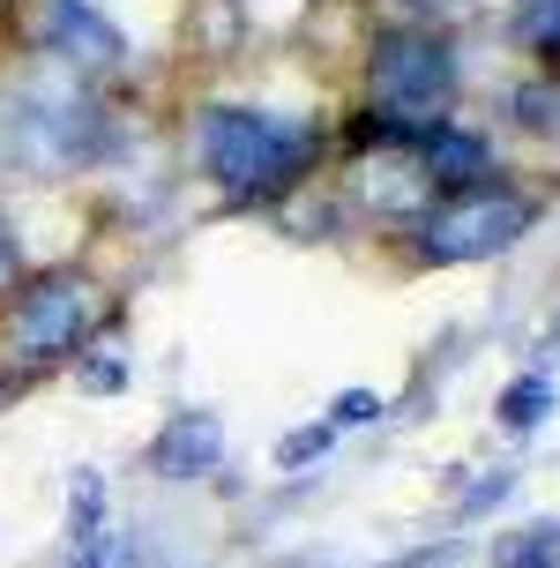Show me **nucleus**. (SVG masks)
<instances>
[{"mask_svg": "<svg viewBox=\"0 0 560 568\" xmlns=\"http://www.w3.org/2000/svg\"><path fill=\"white\" fill-rule=\"evenodd\" d=\"M314 158V128H292L277 113H247V105H217L202 113V165L217 172L232 195H277L292 187Z\"/></svg>", "mask_w": 560, "mask_h": 568, "instance_id": "1", "label": "nucleus"}, {"mask_svg": "<svg viewBox=\"0 0 560 568\" xmlns=\"http://www.w3.org/2000/svg\"><path fill=\"white\" fill-rule=\"evenodd\" d=\"M531 232V202L516 187H464V195H441L434 210H419V255L426 262H478L501 255Z\"/></svg>", "mask_w": 560, "mask_h": 568, "instance_id": "2", "label": "nucleus"}, {"mask_svg": "<svg viewBox=\"0 0 560 568\" xmlns=\"http://www.w3.org/2000/svg\"><path fill=\"white\" fill-rule=\"evenodd\" d=\"M374 98H381V113L411 120V128H434V113L456 98V53L441 38H426V30L381 38L374 45Z\"/></svg>", "mask_w": 560, "mask_h": 568, "instance_id": "3", "label": "nucleus"}, {"mask_svg": "<svg viewBox=\"0 0 560 568\" xmlns=\"http://www.w3.org/2000/svg\"><path fill=\"white\" fill-rule=\"evenodd\" d=\"M98 284L75 277V270H53V277H38L16 300V322H8V352H23V359H68L75 344L98 329Z\"/></svg>", "mask_w": 560, "mask_h": 568, "instance_id": "4", "label": "nucleus"}, {"mask_svg": "<svg viewBox=\"0 0 560 568\" xmlns=\"http://www.w3.org/2000/svg\"><path fill=\"white\" fill-rule=\"evenodd\" d=\"M217 456H224V426L210 412H180L150 442V471L157 479H202V471H217Z\"/></svg>", "mask_w": 560, "mask_h": 568, "instance_id": "5", "label": "nucleus"}, {"mask_svg": "<svg viewBox=\"0 0 560 568\" xmlns=\"http://www.w3.org/2000/svg\"><path fill=\"white\" fill-rule=\"evenodd\" d=\"M38 38L53 45V53H68V60H120V30L90 8V0H45V23H38Z\"/></svg>", "mask_w": 560, "mask_h": 568, "instance_id": "6", "label": "nucleus"}, {"mask_svg": "<svg viewBox=\"0 0 560 568\" xmlns=\"http://www.w3.org/2000/svg\"><path fill=\"white\" fill-rule=\"evenodd\" d=\"M419 172L434 180V187H448V195H464V187H486V142L471 135V128H448V120H434L419 142Z\"/></svg>", "mask_w": 560, "mask_h": 568, "instance_id": "7", "label": "nucleus"}, {"mask_svg": "<svg viewBox=\"0 0 560 568\" xmlns=\"http://www.w3.org/2000/svg\"><path fill=\"white\" fill-rule=\"evenodd\" d=\"M546 412H553V382H546V374H523V382H508V397H501V426H508V434H531Z\"/></svg>", "mask_w": 560, "mask_h": 568, "instance_id": "8", "label": "nucleus"}, {"mask_svg": "<svg viewBox=\"0 0 560 568\" xmlns=\"http://www.w3.org/2000/svg\"><path fill=\"white\" fill-rule=\"evenodd\" d=\"M105 531V479L98 471H75V501H68V539L83 546Z\"/></svg>", "mask_w": 560, "mask_h": 568, "instance_id": "9", "label": "nucleus"}, {"mask_svg": "<svg viewBox=\"0 0 560 568\" xmlns=\"http://www.w3.org/2000/svg\"><path fill=\"white\" fill-rule=\"evenodd\" d=\"M560 561V524H531L523 539H508L493 554V568H553Z\"/></svg>", "mask_w": 560, "mask_h": 568, "instance_id": "10", "label": "nucleus"}, {"mask_svg": "<svg viewBox=\"0 0 560 568\" xmlns=\"http://www.w3.org/2000/svg\"><path fill=\"white\" fill-rule=\"evenodd\" d=\"M68 568H142V539L135 531H98V539L75 546V561Z\"/></svg>", "mask_w": 560, "mask_h": 568, "instance_id": "11", "label": "nucleus"}, {"mask_svg": "<svg viewBox=\"0 0 560 568\" xmlns=\"http://www.w3.org/2000/svg\"><path fill=\"white\" fill-rule=\"evenodd\" d=\"M352 142H374V150H396V142H411V150H419L426 128H411V120H396V113H366L359 128H352Z\"/></svg>", "mask_w": 560, "mask_h": 568, "instance_id": "12", "label": "nucleus"}, {"mask_svg": "<svg viewBox=\"0 0 560 568\" xmlns=\"http://www.w3.org/2000/svg\"><path fill=\"white\" fill-rule=\"evenodd\" d=\"M329 442H336V426H299V434H284V442H277V464H284V471H299V464H314Z\"/></svg>", "mask_w": 560, "mask_h": 568, "instance_id": "13", "label": "nucleus"}, {"mask_svg": "<svg viewBox=\"0 0 560 568\" xmlns=\"http://www.w3.org/2000/svg\"><path fill=\"white\" fill-rule=\"evenodd\" d=\"M366 419H381V397H374V389H344V397L329 404V426H366Z\"/></svg>", "mask_w": 560, "mask_h": 568, "instance_id": "14", "label": "nucleus"}, {"mask_svg": "<svg viewBox=\"0 0 560 568\" xmlns=\"http://www.w3.org/2000/svg\"><path fill=\"white\" fill-rule=\"evenodd\" d=\"M531 45H538V53H560V0H538V16H531Z\"/></svg>", "mask_w": 560, "mask_h": 568, "instance_id": "15", "label": "nucleus"}, {"mask_svg": "<svg viewBox=\"0 0 560 568\" xmlns=\"http://www.w3.org/2000/svg\"><path fill=\"white\" fill-rule=\"evenodd\" d=\"M120 382H128L120 359H98V367H90V389H120Z\"/></svg>", "mask_w": 560, "mask_h": 568, "instance_id": "16", "label": "nucleus"}, {"mask_svg": "<svg viewBox=\"0 0 560 568\" xmlns=\"http://www.w3.org/2000/svg\"><path fill=\"white\" fill-rule=\"evenodd\" d=\"M8 277H16V232L0 225V284H8Z\"/></svg>", "mask_w": 560, "mask_h": 568, "instance_id": "17", "label": "nucleus"}]
</instances>
